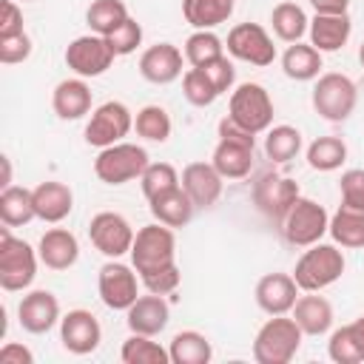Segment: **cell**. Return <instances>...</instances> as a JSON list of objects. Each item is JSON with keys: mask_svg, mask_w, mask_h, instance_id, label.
Wrapping results in <instances>:
<instances>
[{"mask_svg": "<svg viewBox=\"0 0 364 364\" xmlns=\"http://www.w3.org/2000/svg\"><path fill=\"white\" fill-rule=\"evenodd\" d=\"M344 267H347V262L336 242L333 245L316 242L296 259L293 279L301 293H321L324 287L336 284L344 276Z\"/></svg>", "mask_w": 364, "mask_h": 364, "instance_id": "obj_1", "label": "cell"}, {"mask_svg": "<svg viewBox=\"0 0 364 364\" xmlns=\"http://www.w3.org/2000/svg\"><path fill=\"white\" fill-rule=\"evenodd\" d=\"M301 338H304V333L293 316H287V313L270 316L253 338V358L259 364H287L299 353Z\"/></svg>", "mask_w": 364, "mask_h": 364, "instance_id": "obj_2", "label": "cell"}, {"mask_svg": "<svg viewBox=\"0 0 364 364\" xmlns=\"http://www.w3.org/2000/svg\"><path fill=\"white\" fill-rule=\"evenodd\" d=\"M40 253L26 242L11 236V228H0V287L6 293H17L31 287L37 276Z\"/></svg>", "mask_w": 364, "mask_h": 364, "instance_id": "obj_3", "label": "cell"}, {"mask_svg": "<svg viewBox=\"0 0 364 364\" xmlns=\"http://www.w3.org/2000/svg\"><path fill=\"white\" fill-rule=\"evenodd\" d=\"M128 256H131V264L136 267L139 276L173 264L176 262V233H173V228H168L156 219L151 225H142L134 236V245H131Z\"/></svg>", "mask_w": 364, "mask_h": 364, "instance_id": "obj_4", "label": "cell"}, {"mask_svg": "<svg viewBox=\"0 0 364 364\" xmlns=\"http://www.w3.org/2000/svg\"><path fill=\"white\" fill-rule=\"evenodd\" d=\"M310 100H313V108H316V114L321 119L344 122L355 111V105H358V88H355V82L347 74L327 71V74L316 77Z\"/></svg>", "mask_w": 364, "mask_h": 364, "instance_id": "obj_5", "label": "cell"}, {"mask_svg": "<svg viewBox=\"0 0 364 364\" xmlns=\"http://www.w3.org/2000/svg\"><path fill=\"white\" fill-rule=\"evenodd\" d=\"M151 165L148 151L136 142H117L108 148H100L94 159V173L105 185H125L131 179H139L142 171Z\"/></svg>", "mask_w": 364, "mask_h": 364, "instance_id": "obj_6", "label": "cell"}, {"mask_svg": "<svg viewBox=\"0 0 364 364\" xmlns=\"http://www.w3.org/2000/svg\"><path fill=\"white\" fill-rule=\"evenodd\" d=\"M327 228H330V213L324 210V205H318L310 196H299L293 208L284 213V219L279 222L284 242L293 247H310L321 242Z\"/></svg>", "mask_w": 364, "mask_h": 364, "instance_id": "obj_7", "label": "cell"}, {"mask_svg": "<svg viewBox=\"0 0 364 364\" xmlns=\"http://www.w3.org/2000/svg\"><path fill=\"white\" fill-rule=\"evenodd\" d=\"M228 114L245 125L253 134H262L273 125V100L270 91L262 82H239L230 91V102H228Z\"/></svg>", "mask_w": 364, "mask_h": 364, "instance_id": "obj_8", "label": "cell"}, {"mask_svg": "<svg viewBox=\"0 0 364 364\" xmlns=\"http://www.w3.org/2000/svg\"><path fill=\"white\" fill-rule=\"evenodd\" d=\"M134 128V114L125 102L119 100H108L102 105H97L85 122V142L94 148H108L122 142Z\"/></svg>", "mask_w": 364, "mask_h": 364, "instance_id": "obj_9", "label": "cell"}, {"mask_svg": "<svg viewBox=\"0 0 364 364\" xmlns=\"http://www.w3.org/2000/svg\"><path fill=\"white\" fill-rule=\"evenodd\" d=\"M225 48L233 60H242V63H250L256 68H264L276 60V46H273V37L267 34L264 26L259 23H236L230 31H228V40H225Z\"/></svg>", "mask_w": 364, "mask_h": 364, "instance_id": "obj_10", "label": "cell"}, {"mask_svg": "<svg viewBox=\"0 0 364 364\" xmlns=\"http://www.w3.org/2000/svg\"><path fill=\"white\" fill-rule=\"evenodd\" d=\"M134 236L136 233H134L131 222L122 213H117V210H100L88 222V239H91V245L102 256H108V259H119V256L131 253Z\"/></svg>", "mask_w": 364, "mask_h": 364, "instance_id": "obj_11", "label": "cell"}, {"mask_svg": "<svg viewBox=\"0 0 364 364\" xmlns=\"http://www.w3.org/2000/svg\"><path fill=\"white\" fill-rule=\"evenodd\" d=\"M114 48H111V43L102 37V34H82V37H77V40H71L68 43V48H65V65L77 74V77H82V80H88V77H100V74H105L111 65H114Z\"/></svg>", "mask_w": 364, "mask_h": 364, "instance_id": "obj_12", "label": "cell"}, {"mask_svg": "<svg viewBox=\"0 0 364 364\" xmlns=\"http://www.w3.org/2000/svg\"><path fill=\"white\" fill-rule=\"evenodd\" d=\"M97 290H100V299L108 310H128L139 299L136 267L125 264L119 259L105 262L100 267V276H97Z\"/></svg>", "mask_w": 364, "mask_h": 364, "instance_id": "obj_13", "label": "cell"}, {"mask_svg": "<svg viewBox=\"0 0 364 364\" xmlns=\"http://www.w3.org/2000/svg\"><path fill=\"white\" fill-rule=\"evenodd\" d=\"M301 196L299 182L282 173H264L259 176V182L253 185V205L270 219V222H282L284 213L293 208V202Z\"/></svg>", "mask_w": 364, "mask_h": 364, "instance_id": "obj_14", "label": "cell"}, {"mask_svg": "<svg viewBox=\"0 0 364 364\" xmlns=\"http://www.w3.org/2000/svg\"><path fill=\"white\" fill-rule=\"evenodd\" d=\"M60 341L71 355H88L102 341V327L91 310H68L60 318Z\"/></svg>", "mask_w": 364, "mask_h": 364, "instance_id": "obj_15", "label": "cell"}, {"mask_svg": "<svg viewBox=\"0 0 364 364\" xmlns=\"http://www.w3.org/2000/svg\"><path fill=\"white\" fill-rule=\"evenodd\" d=\"M17 318L20 327L31 336H43L48 333L63 316H60V301L51 290H31L20 299L17 304Z\"/></svg>", "mask_w": 364, "mask_h": 364, "instance_id": "obj_16", "label": "cell"}, {"mask_svg": "<svg viewBox=\"0 0 364 364\" xmlns=\"http://www.w3.org/2000/svg\"><path fill=\"white\" fill-rule=\"evenodd\" d=\"M299 284L293 279V273H264L259 282H256V304L259 310H264L267 316H282V313H290L296 299H299Z\"/></svg>", "mask_w": 364, "mask_h": 364, "instance_id": "obj_17", "label": "cell"}, {"mask_svg": "<svg viewBox=\"0 0 364 364\" xmlns=\"http://www.w3.org/2000/svg\"><path fill=\"white\" fill-rule=\"evenodd\" d=\"M185 193L191 196V202L196 208H210L219 202L222 196V185H225V176L213 168V162H188L182 168V176H179Z\"/></svg>", "mask_w": 364, "mask_h": 364, "instance_id": "obj_18", "label": "cell"}, {"mask_svg": "<svg viewBox=\"0 0 364 364\" xmlns=\"http://www.w3.org/2000/svg\"><path fill=\"white\" fill-rule=\"evenodd\" d=\"M139 74L154 85H168L182 77V51L173 43L148 46L139 57Z\"/></svg>", "mask_w": 364, "mask_h": 364, "instance_id": "obj_19", "label": "cell"}, {"mask_svg": "<svg viewBox=\"0 0 364 364\" xmlns=\"http://www.w3.org/2000/svg\"><path fill=\"white\" fill-rule=\"evenodd\" d=\"M171 318V307L165 301V296L159 293H148L139 296L128 310H125V324L131 333H142V336H159L168 327Z\"/></svg>", "mask_w": 364, "mask_h": 364, "instance_id": "obj_20", "label": "cell"}, {"mask_svg": "<svg viewBox=\"0 0 364 364\" xmlns=\"http://www.w3.org/2000/svg\"><path fill=\"white\" fill-rule=\"evenodd\" d=\"M37 253L48 270H68L80 259V242L68 228H48L37 242Z\"/></svg>", "mask_w": 364, "mask_h": 364, "instance_id": "obj_21", "label": "cell"}, {"mask_svg": "<svg viewBox=\"0 0 364 364\" xmlns=\"http://www.w3.org/2000/svg\"><path fill=\"white\" fill-rule=\"evenodd\" d=\"M310 46H316L321 54H330V51H338L347 46L350 34H353V20L350 14H316L310 20Z\"/></svg>", "mask_w": 364, "mask_h": 364, "instance_id": "obj_22", "label": "cell"}, {"mask_svg": "<svg viewBox=\"0 0 364 364\" xmlns=\"http://www.w3.org/2000/svg\"><path fill=\"white\" fill-rule=\"evenodd\" d=\"M51 108L60 119H82L91 114V88L82 77H68L54 85L51 91Z\"/></svg>", "mask_w": 364, "mask_h": 364, "instance_id": "obj_23", "label": "cell"}, {"mask_svg": "<svg viewBox=\"0 0 364 364\" xmlns=\"http://www.w3.org/2000/svg\"><path fill=\"white\" fill-rule=\"evenodd\" d=\"M34 191V210H37V219L48 222V225H57L63 222L71 208H74V193L65 182H57V179H46L40 182Z\"/></svg>", "mask_w": 364, "mask_h": 364, "instance_id": "obj_24", "label": "cell"}, {"mask_svg": "<svg viewBox=\"0 0 364 364\" xmlns=\"http://www.w3.org/2000/svg\"><path fill=\"white\" fill-rule=\"evenodd\" d=\"M290 316L296 318V324L301 327L304 336H324L333 330V304L318 296V293H304L296 299Z\"/></svg>", "mask_w": 364, "mask_h": 364, "instance_id": "obj_25", "label": "cell"}, {"mask_svg": "<svg viewBox=\"0 0 364 364\" xmlns=\"http://www.w3.org/2000/svg\"><path fill=\"white\" fill-rule=\"evenodd\" d=\"M148 208H151V216L168 228H185L191 219H193V210L196 205L191 202V196L185 193V188H171L154 199H148Z\"/></svg>", "mask_w": 364, "mask_h": 364, "instance_id": "obj_26", "label": "cell"}, {"mask_svg": "<svg viewBox=\"0 0 364 364\" xmlns=\"http://www.w3.org/2000/svg\"><path fill=\"white\" fill-rule=\"evenodd\" d=\"M321 51L310 43H290L287 51L282 54V71L284 77L296 80V82H310L321 74Z\"/></svg>", "mask_w": 364, "mask_h": 364, "instance_id": "obj_27", "label": "cell"}, {"mask_svg": "<svg viewBox=\"0 0 364 364\" xmlns=\"http://www.w3.org/2000/svg\"><path fill=\"white\" fill-rule=\"evenodd\" d=\"M31 219H37L34 210V191L23 185H9L0 191V222L6 228H23Z\"/></svg>", "mask_w": 364, "mask_h": 364, "instance_id": "obj_28", "label": "cell"}, {"mask_svg": "<svg viewBox=\"0 0 364 364\" xmlns=\"http://www.w3.org/2000/svg\"><path fill=\"white\" fill-rule=\"evenodd\" d=\"M213 168L225 176V179H245L253 171V148L239 145V142H228L219 139L210 156Z\"/></svg>", "mask_w": 364, "mask_h": 364, "instance_id": "obj_29", "label": "cell"}, {"mask_svg": "<svg viewBox=\"0 0 364 364\" xmlns=\"http://www.w3.org/2000/svg\"><path fill=\"white\" fill-rule=\"evenodd\" d=\"M270 26H273V34H276L279 40H284V43H299V40L307 34V28H310V17H307V11H304L299 3L282 0V3H276L273 11H270Z\"/></svg>", "mask_w": 364, "mask_h": 364, "instance_id": "obj_30", "label": "cell"}, {"mask_svg": "<svg viewBox=\"0 0 364 364\" xmlns=\"http://www.w3.org/2000/svg\"><path fill=\"white\" fill-rule=\"evenodd\" d=\"M230 14L233 0H182V17L199 31H213L216 26L228 23Z\"/></svg>", "mask_w": 364, "mask_h": 364, "instance_id": "obj_31", "label": "cell"}, {"mask_svg": "<svg viewBox=\"0 0 364 364\" xmlns=\"http://www.w3.org/2000/svg\"><path fill=\"white\" fill-rule=\"evenodd\" d=\"M168 353H171V364H208L213 358V347L208 336H202L199 330L176 333L168 344Z\"/></svg>", "mask_w": 364, "mask_h": 364, "instance_id": "obj_32", "label": "cell"}, {"mask_svg": "<svg viewBox=\"0 0 364 364\" xmlns=\"http://www.w3.org/2000/svg\"><path fill=\"white\" fill-rule=\"evenodd\" d=\"M327 233L333 236V242L338 247H350V250L364 247V210H353V208L338 205V210L330 216Z\"/></svg>", "mask_w": 364, "mask_h": 364, "instance_id": "obj_33", "label": "cell"}, {"mask_svg": "<svg viewBox=\"0 0 364 364\" xmlns=\"http://www.w3.org/2000/svg\"><path fill=\"white\" fill-rule=\"evenodd\" d=\"M347 159V142L341 136H316L310 145H307V165L313 171H321V173H330V171H338Z\"/></svg>", "mask_w": 364, "mask_h": 364, "instance_id": "obj_34", "label": "cell"}, {"mask_svg": "<svg viewBox=\"0 0 364 364\" xmlns=\"http://www.w3.org/2000/svg\"><path fill=\"white\" fill-rule=\"evenodd\" d=\"M119 358L125 364H171V353L154 341V336H142V333H131L122 341Z\"/></svg>", "mask_w": 364, "mask_h": 364, "instance_id": "obj_35", "label": "cell"}, {"mask_svg": "<svg viewBox=\"0 0 364 364\" xmlns=\"http://www.w3.org/2000/svg\"><path fill=\"white\" fill-rule=\"evenodd\" d=\"M301 151V131L293 125H273L264 136V156L270 162H290Z\"/></svg>", "mask_w": 364, "mask_h": 364, "instance_id": "obj_36", "label": "cell"}, {"mask_svg": "<svg viewBox=\"0 0 364 364\" xmlns=\"http://www.w3.org/2000/svg\"><path fill=\"white\" fill-rule=\"evenodd\" d=\"M327 355L336 364H361L364 361V341H361L355 324H344V327L330 333Z\"/></svg>", "mask_w": 364, "mask_h": 364, "instance_id": "obj_37", "label": "cell"}, {"mask_svg": "<svg viewBox=\"0 0 364 364\" xmlns=\"http://www.w3.org/2000/svg\"><path fill=\"white\" fill-rule=\"evenodd\" d=\"M128 17H131V14H128V6H125L122 0H94V3L88 6V11H85L88 28H91L94 34H102V37H108V34H111L117 26H122Z\"/></svg>", "mask_w": 364, "mask_h": 364, "instance_id": "obj_38", "label": "cell"}, {"mask_svg": "<svg viewBox=\"0 0 364 364\" xmlns=\"http://www.w3.org/2000/svg\"><path fill=\"white\" fill-rule=\"evenodd\" d=\"M171 114L162 105H142L134 117V131L136 136L148 139V142H165L171 136Z\"/></svg>", "mask_w": 364, "mask_h": 364, "instance_id": "obj_39", "label": "cell"}, {"mask_svg": "<svg viewBox=\"0 0 364 364\" xmlns=\"http://www.w3.org/2000/svg\"><path fill=\"white\" fill-rule=\"evenodd\" d=\"M225 57V40H219L213 31H193L188 40H185V60L193 65V68H202L213 60Z\"/></svg>", "mask_w": 364, "mask_h": 364, "instance_id": "obj_40", "label": "cell"}, {"mask_svg": "<svg viewBox=\"0 0 364 364\" xmlns=\"http://www.w3.org/2000/svg\"><path fill=\"white\" fill-rule=\"evenodd\" d=\"M179 171L171 165V162H151L142 176H139V188H142V196L145 199H154L171 188H179Z\"/></svg>", "mask_w": 364, "mask_h": 364, "instance_id": "obj_41", "label": "cell"}, {"mask_svg": "<svg viewBox=\"0 0 364 364\" xmlns=\"http://www.w3.org/2000/svg\"><path fill=\"white\" fill-rule=\"evenodd\" d=\"M182 94H185V100H188L191 105H196V108H208V105H213V100L219 97V91L213 88V82L208 80V74H205L202 68H193V65L182 74Z\"/></svg>", "mask_w": 364, "mask_h": 364, "instance_id": "obj_42", "label": "cell"}, {"mask_svg": "<svg viewBox=\"0 0 364 364\" xmlns=\"http://www.w3.org/2000/svg\"><path fill=\"white\" fill-rule=\"evenodd\" d=\"M105 40L111 43V48H114L117 57L134 54V51L139 48V43H142V26L136 23V17H128V20H125L122 26H117Z\"/></svg>", "mask_w": 364, "mask_h": 364, "instance_id": "obj_43", "label": "cell"}, {"mask_svg": "<svg viewBox=\"0 0 364 364\" xmlns=\"http://www.w3.org/2000/svg\"><path fill=\"white\" fill-rule=\"evenodd\" d=\"M341 205L353 210H364V168H350L338 179Z\"/></svg>", "mask_w": 364, "mask_h": 364, "instance_id": "obj_44", "label": "cell"}, {"mask_svg": "<svg viewBox=\"0 0 364 364\" xmlns=\"http://www.w3.org/2000/svg\"><path fill=\"white\" fill-rule=\"evenodd\" d=\"M139 282L145 284L148 293H159V296H168L179 287L182 282V273H179V264H168V267H159V270H151L145 276H139Z\"/></svg>", "mask_w": 364, "mask_h": 364, "instance_id": "obj_45", "label": "cell"}, {"mask_svg": "<svg viewBox=\"0 0 364 364\" xmlns=\"http://www.w3.org/2000/svg\"><path fill=\"white\" fill-rule=\"evenodd\" d=\"M31 37L26 31L20 34H11V37H0V63L3 65H17V63H26L31 57Z\"/></svg>", "mask_w": 364, "mask_h": 364, "instance_id": "obj_46", "label": "cell"}, {"mask_svg": "<svg viewBox=\"0 0 364 364\" xmlns=\"http://www.w3.org/2000/svg\"><path fill=\"white\" fill-rule=\"evenodd\" d=\"M202 71L208 74V80L213 82V88L219 91V97L228 94L233 88V82H236V68H233V63L228 57H219V60L202 65Z\"/></svg>", "mask_w": 364, "mask_h": 364, "instance_id": "obj_47", "label": "cell"}, {"mask_svg": "<svg viewBox=\"0 0 364 364\" xmlns=\"http://www.w3.org/2000/svg\"><path fill=\"white\" fill-rule=\"evenodd\" d=\"M216 134H219V139H228V142H239V145L256 148V134H253V131H247L245 125H239V122H236L230 114L219 119V125H216Z\"/></svg>", "mask_w": 364, "mask_h": 364, "instance_id": "obj_48", "label": "cell"}, {"mask_svg": "<svg viewBox=\"0 0 364 364\" xmlns=\"http://www.w3.org/2000/svg\"><path fill=\"white\" fill-rule=\"evenodd\" d=\"M23 28V9L17 6V0H0V37H11L20 34Z\"/></svg>", "mask_w": 364, "mask_h": 364, "instance_id": "obj_49", "label": "cell"}, {"mask_svg": "<svg viewBox=\"0 0 364 364\" xmlns=\"http://www.w3.org/2000/svg\"><path fill=\"white\" fill-rule=\"evenodd\" d=\"M0 361L3 364H34V353L20 341H6L0 347Z\"/></svg>", "mask_w": 364, "mask_h": 364, "instance_id": "obj_50", "label": "cell"}, {"mask_svg": "<svg viewBox=\"0 0 364 364\" xmlns=\"http://www.w3.org/2000/svg\"><path fill=\"white\" fill-rule=\"evenodd\" d=\"M316 14H344L350 9V0H307Z\"/></svg>", "mask_w": 364, "mask_h": 364, "instance_id": "obj_51", "label": "cell"}, {"mask_svg": "<svg viewBox=\"0 0 364 364\" xmlns=\"http://www.w3.org/2000/svg\"><path fill=\"white\" fill-rule=\"evenodd\" d=\"M0 162H3V188H9L11 185V162H9V156H0Z\"/></svg>", "mask_w": 364, "mask_h": 364, "instance_id": "obj_52", "label": "cell"}, {"mask_svg": "<svg viewBox=\"0 0 364 364\" xmlns=\"http://www.w3.org/2000/svg\"><path fill=\"white\" fill-rule=\"evenodd\" d=\"M353 324H355V330H358V336H361V341H364V313H361V316H358Z\"/></svg>", "mask_w": 364, "mask_h": 364, "instance_id": "obj_53", "label": "cell"}, {"mask_svg": "<svg viewBox=\"0 0 364 364\" xmlns=\"http://www.w3.org/2000/svg\"><path fill=\"white\" fill-rule=\"evenodd\" d=\"M358 60H361V65H364V43L358 46Z\"/></svg>", "mask_w": 364, "mask_h": 364, "instance_id": "obj_54", "label": "cell"}, {"mask_svg": "<svg viewBox=\"0 0 364 364\" xmlns=\"http://www.w3.org/2000/svg\"><path fill=\"white\" fill-rule=\"evenodd\" d=\"M23 3H26V0H23Z\"/></svg>", "mask_w": 364, "mask_h": 364, "instance_id": "obj_55", "label": "cell"}]
</instances>
